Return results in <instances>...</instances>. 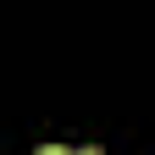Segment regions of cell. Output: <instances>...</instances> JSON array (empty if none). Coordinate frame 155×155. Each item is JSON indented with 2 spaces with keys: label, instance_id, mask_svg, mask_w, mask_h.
<instances>
[{
  "label": "cell",
  "instance_id": "1",
  "mask_svg": "<svg viewBox=\"0 0 155 155\" xmlns=\"http://www.w3.org/2000/svg\"><path fill=\"white\" fill-rule=\"evenodd\" d=\"M39 155H72V150H61V144H45V150H39Z\"/></svg>",
  "mask_w": 155,
  "mask_h": 155
},
{
  "label": "cell",
  "instance_id": "2",
  "mask_svg": "<svg viewBox=\"0 0 155 155\" xmlns=\"http://www.w3.org/2000/svg\"><path fill=\"white\" fill-rule=\"evenodd\" d=\"M78 155H100V150H78Z\"/></svg>",
  "mask_w": 155,
  "mask_h": 155
}]
</instances>
